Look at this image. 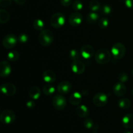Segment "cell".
Wrapping results in <instances>:
<instances>
[{
    "instance_id": "6da1fadb",
    "label": "cell",
    "mask_w": 133,
    "mask_h": 133,
    "mask_svg": "<svg viewBox=\"0 0 133 133\" xmlns=\"http://www.w3.org/2000/svg\"><path fill=\"white\" fill-rule=\"evenodd\" d=\"M54 40L53 32L49 29H43L38 35V41L44 47L49 46Z\"/></svg>"
},
{
    "instance_id": "7a4b0ae2",
    "label": "cell",
    "mask_w": 133,
    "mask_h": 133,
    "mask_svg": "<svg viewBox=\"0 0 133 133\" xmlns=\"http://www.w3.org/2000/svg\"><path fill=\"white\" fill-rule=\"evenodd\" d=\"M95 61L99 64H107L111 59V54L106 49H100L96 51L94 55Z\"/></svg>"
},
{
    "instance_id": "3957f363",
    "label": "cell",
    "mask_w": 133,
    "mask_h": 133,
    "mask_svg": "<svg viewBox=\"0 0 133 133\" xmlns=\"http://www.w3.org/2000/svg\"><path fill=\"white\" fill-rule=\"evenodd\" d=\"M126 48L123 44L120 42L116 43L111 49L112 55L115 59H121L125 55Z\"/></svg>"
},
{
    "instance_id": "277c9868",
    "label": "cell",
    "mask_w": 133,
    "mask_h": 133,
    "mask_svg": "<svg viewBox=\"0 0 133 133\" xmlns=\"http://www.w3.org/2000/svg\"><path fill=\"white\" fill-rule=\"evenodd\" d=\"M65 21V16L62 13L56 12L51 17L50 24L54 28H61L64 25Z\"/></svg>"
},
{
    "instance_id": "5b68a950",
    "label": "cell",
    "mask_w": 133,
    "mask_h": 133,
    "mask_svg": "<svg viewBox=\"0 0 133 133\" xmlns=\"http://www.w3.org/2000/svg\"><path fill=\"white\" fill-rule=\"evenodd\" d=\"M16 119V114L14 111L9 109L3 110L0 115V120L3 124L9 125L12 123Z\"/></svg>"
},
{
    "instance_id": "8992f818",
    "label": "cell",
    "mask_w": 133,
    "mask_h": 133,
    "mask_svg": "<svg viewBox=\"0 0 133 133\" xmlns=\"http://www.w3.org/2000/svg\"><path fill=\"white\" fill-rule=\"evenodd\" d=\"M52 105L55 109L57 110H62L66 108L67 102L66 99L62 95H56L52 99Z\"/></svg>"
},
{
    "instance_id": "52a82bcc",
    "label": "cell",
    "mask_w": 133,
    "mask_h": 133,
    "mask_svg": "<svg viewBox=\"0 0 133 133\" xmlns=\"http://www.w3.org/2000/svg\"><path fill=\"white\" fill-rule=\"evenodd\" d=\"M93 103L98 107H103L107 104L109 97L107 95L103 92H98L93 97Z\"/></svg>"
},
{
    "instance_id": "ba28073f",
    "label": "cell",
    "mask_w": 133,
    "mask_h": 133,
    "mask_svg": "<svg viewBox=\"0 0 133 133\" xmlns=\"http://www.w3.org/2000/svg\"><path fill=\"white\" fill-rule=\"evenodd\" d=\"M18 38L13 34H9L5 36L3 38L2 44L4 48L6 49H12L17 44Z\"/></svg>"
},
{
    "instance_id": "9c48e42d",
    "label": "cell",
    "mask_w": 133,
    "mask_h": 133,
    "mask_svg": "<svg viewBox=\"0 0 133 133\" xmlns=\"http://www.w3.org/2000/svg\"><path fill=\"white\" fill-rule=\"evenodd\" d=\"M81 55L84 59H90L95 55L94 49L93 47L88 44L83 45L81 48Z\"/></svg>"
},
{
    "instance_id": "30bf717a",
    "label": "cell",
    "mask_w": 133,
    "mask_h": 133,
    "mask_svg": "<svg viewBox=\"0 0 133 133\" xmlns=\"http://www.w3.org/2000/svg\"><path fill=\"white\" fill-rule=\"evenodd\" d=\"M68 22L73 27H77L80 25L83 22V16L78 12L71 13L69 16Z\"/></svg>"
},
{
    "instance_id": "8fae6325",
    "label": "cell",
    "mask_w": 133,
    "mask_h": 133,
    "mask_svg": "<svg viewBox=\"0 0 133 133\" xmlns=\"http://www.w3.org/2000/svg\"><path fill=\"white\" fill-rule=\"evenodd\" d=\"M1 91L5 96H12L16 92V88L12 83H4L1 85Z\"/></svg>"
},
{
    "instance_id": "7c38bea8",
    "label": "cell",
    "mask_w": 133,
    "mask_h": 133,
    "mask_svg": "<svg viewBox=\"0 0 133 133\" xmlns=\"http://www.w3.org/2000/svg\"><path fill=\"white\" fill-rule=\"evenodd\" d=\"M71 70L77 75H81L85 71V65L81 61H74L71 63Z\"/></svg>"
},
{
    "instance_id": "4fadbf2b",
    "label": "cell",
    "mask_w": 133,
    "mask_h": 133,
    "mask_svg": "<svg viewBox=\"0 0 133 133\" xmlns=\"http://www.w3.org/2000/svg\"><path fill=\"white\" fill-rule=\"evenodd\" d=\"M12 71L11 66L7 61H2L0 63V75L1 77H7L10 75Z\"/></svg>"
},
{
    "instance_id": "5bb4252c",
    "label": "cell",
    "mask_w": 133,
    "mask_h": 133,
    "mask_svg": "<svg viewBox=\"0 0 133 133\" xmlns=\"http://www.w3.org/2000/svg\"><path fill=\"white\" fill-rule=\"evenodd\" d=\"M113 92L116 96L123 97L127 93V88L123 83L118 82L113 87Z\"/></svg>"
},
{
    "instance_id": "9a60e30c",
    "label": "cell",
    "mask_w": 133,
    "mask_h": 133,
    "mask_svg": "<svg viewBox=\"0 0 133 133\" xmlns=\"http://www.w3.org/2000/svg\"><path fill=\"white\" fill-rule=\"evenodd\" d=\"M71 88L72 87L70 82L67 81H63L58 84L57 87V90L61 94H67L71 91Z\"/></svg>"
},
{
    "instance_id": "2e32d148",
    "label": "cell",
    "mask_w": 133,
    "mask_h": 133,
    "mask_svg": "<svg viewBox=\"0 0 133 133\" xmlns=\"http://www.w3.org/2000/svg\"><path fill=\"white\" fill-rule=\"evenodd\" d=\"M56 78H57L56 77V74L52 70H45V71H44V73L42 74L43 80L45 83H49V84L54 83L56 80Z\"/></svg>"
},
{
    "instance_id": "e0dca14e",
    "label": "cell",
    "mask_w": 133,
    "mask_h": 133,
    "mask_svg": "<svg viewBox=\"0 0 133 133\" xmlns=\"http://www.w3.org/2000/svg\"><path fill=\"white\" fill-rule=\"evenodd\" d=\"M83 100V96L79 92H75L70 96L69 101L71 105L74 106H77L81 103Z\"/></svg>"
},
{
    "instance_id": "ac0fdd59",
    "label": "cell",
    "mask_w": 133,
    "mask_h": 133,
    "mask_svg": "<svg viewBox=\"0 0 133 133\" xmlns=\"http://www.w3.org/2000/svg\"><path fill=\"white\" fill-rule=\"evenodd\" d=\"M122 125L126 129L133 127V114H127L123 117L122 120Z\"/></svg>"
},
{
    "instance_id": "d6986e66",
    "label": "cell",
    "mask_w": 133,
    "mask_h": 133,
    "mask_svg": "<svg viewBox=\"0 0 133 133\" xmlns=\"http://www.w3.org/2000/svg\"><path fill=\"white\" fill-rule=\"evenodd\" d=\"M75 112L80 118H87L90 114L89 109L84 105L78 106L75 109Z\"/></svg>"
},
{
    "instance_id": "ffe728a7",
    "label": "cell",
    "mask_w": 133,
    "mask_h": 133,
    "mask_svg": "<svg viewBox=\"0 0 133 133\" xmlns=\"http://www.w3.org/2000/svg\"><path fill=\"white\" fill-rule=\"evenodd\" d=\"M29 96L32 99L37 100L41 96V91L38 87H32L29 91Z\"/></svg>"
},
{
    "instance_id": "44dd1931",
    "label": "cell",
    "mask_w": 133,
    "mask_h": 133,
    "mask_svg": "<svg viewBox=\"0 0 133 133\" xmlns=\"http://www.w3.org/2000/svg\"><path fill=\"white\" fill-rule=\"evenodd\" d=\"M99 18V16L97 12H91L88 13L87 16V21L90 24L95 23L97 21H98Z\"/></svg>"
},
{
    "instance_id": "7402d4cb",
    "label": "cell",
    "mask_w": 133,
    "mask_h": 133,
    "mask_svg": "<svg viewBox=\"0 0 133 133\" xmlns=\"http://www.w3.org/2000/svg\"><path fill=\"white\" fill-rule=\"evenodd\" d=\"M10 19V14L9 12L5 9H0V23H7Z\"/></svg>"
},
{
    "instance_id": "603a6c76",
    "label": "cell",
    "mask_w": 133,
    "mask_h": 133,
    "mask_svg": "<svg viewBox=\"0 0 133 133\" xmlns=\"http://www.w3.org/2000/svg\"><path fill=\"white\" fill-rule=\"evenodd\" d=\"M89 8L92 12H97L101 10V6L100 3L97 0H92L89 3Z\"/></svg>"
},
{
    "instance_id": "cb8c5ba5",
    "label": "cell",
    "mask_w": 133,
    "mask_h": 133,
    "mask_svg": "<svg viewBox=\"0 0 133 133\" xmlns=\"http://www.w3.org/2000/svg\"><path fill=\"white\" fill-rule=\"evenodd\" d=\"M118 107L122 109H128L131 105V102L129 99L122 98L118 101Z\"/></svg>"
},
{
    "instance_id": "d4e9b609",
    "label": "cell",
    "mask_w": 133,
    "mask_h": 133,
    "mask_svg": "<svg viewBox=\"0 0 133 133\" xmlns=\"http://www.w3.org/2000/svg\"><path fill=\"white\" fill-rule=\"evenodd\" d=\"M42 92L45 96H51L55 92V88L51 84H47L43 87Z\"/></svg>"
},
{
    "instance_id": "484cf974",
    "label": "cell",
    "mask_w": 133,
    "mask_h": 133,
    "mask_svg": "<svg viewBox=\"0 0 133 133\" xmlns=\"http://www.w3.org/2000/svg\"><path fill=\"white\" fill-rule=\"evenodd\" d=\"M19 53L17 51H11L9 52L6 55V57H7V60L9 61H10V62H16L18 60L19 58Z\"/></svg>"
},
{
    "instance_id": "4316f807",
    "label": "cell",
    "mask_w": 133,
    "mask_h": 133,
    "mask_svg": "<svg viewBox=\"0 0 133 133\" xmlns=\"http://www.w3.org/2000/svg\"><path fill=\"white\" fill-rule=\"evenodd\" d=\"M34 29L36 31H42L44 29V27L45 24H44V21L42 20L41 19H36L32 23Z\"/></svg>"
},
{
    "instance_id": "83f0119b",
    "label": "cell",
    "mask_w": 133,
    "mask_h": 133,
    "mask_svg": "<svg viewBox=\"0 0 133 133\" xmlns=\"http://www.w3.org/2000/svg\"><path fill=\"white\" fill-rule=\"evenodd\" d=\"M80 55H81V53L75 49H71L69 52V57L73 61H78L80 59Z\"/></svg>"
},
{
    "instance_id": "f1b7e54d",
    "label": "cell",
    "mask_w": 133,
    "mask_h": 133,
    "mask_svg": "<svg viewBox=\"0 0 133 133\" xmlns=\"http://www.w3.org/2000/svg\"><path fill=\"white\" fill-rule=\"evenodd\" d=\"M83 125L87 129H92L94 127V122L91 118H86L83 122Z\"/></svg>"
},
{
    "instance_id": "f546056e",
    "label": "cell",
    "mask_w": 133,
    "mask_h": 133,
    "mask_svg": "<svg viewBox=\"0 0 133 133\" xmlns=\"http://www.w3.org/2000/svg\"><path fill=\"white\" fill-rule=\"evenodd\" d=\"M72 8L75 12L80 11L83 9V4L80 0H75L72 3Z\"/></svg>"
},
{
    "instance_id": "4dcf8cb0",
    "label": "cell",
    "mask_w": 133,
    "mask_h": 133,
    "mask_svg": "<svg viewBox=\"0 0 133 133\" xmlns=\"http://www.w3.org/2000/svg\"><path fill=\"white\" fill-rule=\"evenodd\" d=\"M109 21L107 18H102L99 20L98 25L101 29H106L109 26Z\"/></svg>"
},
{
    "instance_id": "1f68e13d",
    "label": "cell",
    "mask_w": 133,
    "mask_h": 133,
    "mask_svg": "<svg viewBox=\"0 0 133 133\" xmlns=\"http://www.w3.org/2000/svg\"><path fill=\"white\" fill-rule=\"evenodd\" d=\"M101 14L103 15L108 16L110 15L112 13V8L110 5H105L101 7Z\"/></svg>"
},
{
    "instance_id": "d6a6232c",
    "label": "cell",
    "mask_w": 133,
    "mask_h": 133,
    "mask_svg": "<svg viewBox=\"0 0 133 133\" xmlns=\"http://www.w3.org/2000/svg\"><path fill=\"white\" fill-rule=\"evenodd\" d=\"M118 79L121 83H126L129 80L128 75L125 72H121L118 75Z\"/></svg>"
},
{
    "instance_id": "836d02e7",
    "label": "cell",
    "mask_w": 133,
    "mask_h": 133,
    "mask_svg": "<svg viewBox=\"0 0 133 133\" xmlns=\"http://www.w3.org/2000/svg\"><path fill=\"white\" fill-rule=\"evenodd\" d=\"M18 41H19V42L24 44V43H26L28 42L29 36L27 34L23 33V34H20V35L18 36Z\"/></svg>"
},
{
    "instance_id": "e575fe53",
    "label": "cell",
    "mask_w": 133,
    "mask_h": 133,
    "mask_svg": "<svg viewBox=\"0 0 133 133\" xmlns=\"http://www.w3.org/2000/svg\"><path fill=\"white\" fill-rule=\"evenodd\" d=\"M12 3V0H0V5L1 7H9Z\"/></svg>"
},
{
    "instance_id": "d590c367",
    "label": "cell",
    "mask_w": 133,
    "mask_h": 133,
    "mask_svg": "<svg viewBox=\"0 0 133 133\" xmlns=\"http://www.w3.org/2000/svg\"><path fill=\"white\" fill-rule=\"evenodd\" d=\"M60 1L64 6H69L73 3V0H60Z\"/></svg>"
},
{
    "instance_id": "8d00e7d4",
    "label": "cell",
    "mask_w": 133,
    "mask_h": 133,
    "mask_svg": "<svg viewBox=\"0 0 133 133\" xmlns=\"http://www.w3.org/2000/svg\"><path fill=\"white\" fill-rule=\"evenodd\" d=\"M26 106L29 109H32L35 107L36 106V103L34 101H32V100H30V101H28L26 103Z\"/></svg>"
},
{
    "instance_id": "74e56055",
    "label": "cell",
    "mask_w": 133,
    "mask_h": 133,
    "mask_svg": "<svg viewBox=\"0 0 133 133\" xmlns=\"http://www.w3.org/2000/svg\"><path fill=\"white\" fill-rule=\"evenodd\" d=\"M125 5L128 9H133V0H125Z\"/></svg>"
},
{
    "instance_id": "f35d334b",
    "label": "cell",
    "mask_w": 133,
    "mask_h": 133,
    "mask_svg": "<svg viewBox=\"0 0 133 133\" xmlns=\"http://www.w3.org/2000/svg\"><path fill=\"white\" fill-rule=\"evenodd\" d=\"M14 2L18 5H23L25 3L26 0H14Z\"/></svg>"
},
{
    "instance_id": "ab89813d",
    "label": "cell",
    "mask_w": 133,
    "mask_h": 133,
    "mask_svg": "<svg viewBox=\"0 0 133 133\" xmlns=\"http://www.w3.org/2000/svg\"><path fill=\"white\" fill-rule=\"evenodd\" d=\"M123 133H132V132H131V131H125Z\"/></svg>"
},
{
    "instance_id": "60d3db41",
    "label": "cell",
    "mask_w": 133,
    "mask_h": 133,
    "mask_svg": "<svg viewBox=\"0 0 133 133\" xmlns=\"http://www.w3.org/2000/svg\"><path fill=\"white\" fill-rule=\"evenodd\" d=\"M90 133H98V132H97L96 131H92V132H91Z\"/></svg>"
},
{
    "instance_id": "b9f144b4",
    "label": "cell",
    "mask_w": 133,
    "mask_h": 133,
    "mask_svg": "<svg viewBox=\"0 0 133 133\" xmlns=\"http://www.w3.org/2000/svg\"><path fill=\"white\" fill-rule=\"evenodd\" d=\"M132 76H133V69H132Z\"/></svg>"
},
{
    "instance_id": "7bdbcfd3",
    "label": "cell",
    "mask_w": 133,
    "mask_h": 133,
    "mask_svg": "<svg viewBox=\"0 0 133 133\" xmlns=\"http://www.w3.org/2000/svg\"><path fill=\"white\" fill-rule=\"evenodd\" d=\"M132 96H133V89H132Z\"/></svg>"
},
{
    "instance_id": "ee69618b",
    "label": "cell",
    "mask_w": 133,
    "mask_h": 133,
    "mask_svg": "<svg viewBox=\"0 0 133 133\" xmlns=\"http://www.w3.org/2000/svg\"><path fill=\"white\" fill-rule=\"evenodd\" d=\"M76 133H79V132H76Z\"/></svg>"
}]
</instances>
